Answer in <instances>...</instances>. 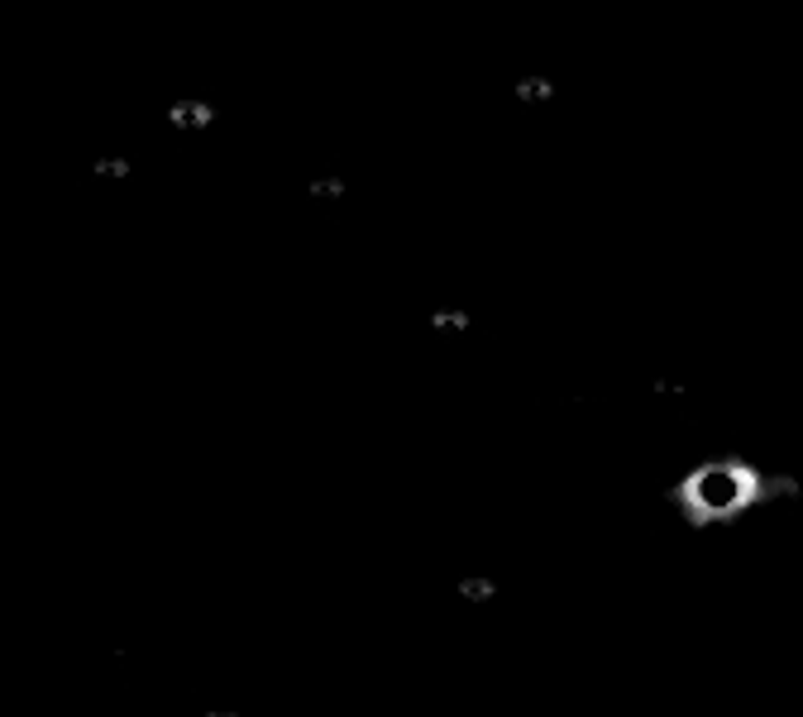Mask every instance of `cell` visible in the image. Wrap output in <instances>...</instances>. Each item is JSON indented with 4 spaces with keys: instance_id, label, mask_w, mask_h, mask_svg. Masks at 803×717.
Here are the masks:
<instances>
[{
    "instance_id": "1",
    "label": "cell",
    "mask_w": 803,
    "mask_h": 717,
    "mask_svg": "<svg viewBox=\"0 0 803 717\" xmlns=\"http://www.w3.org/2000/svg\"><path fill=\"white\" fill-rule=\"evenodd\" d=\"M756 493H760L756 469H746L737 459H717V464H698L694 474L679 483V507L703 526V522H722V517L741 512Z\"/></svg>"
}]
</instances>
